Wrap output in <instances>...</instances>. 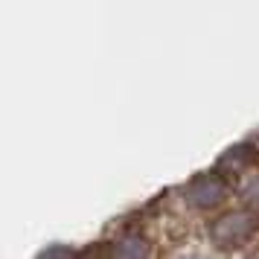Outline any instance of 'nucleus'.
<instances>
[{
	"instance_id": "1",
	"label": "nucleus",
	"mask_w": 259,
	"mask_h": 259,
	"mask_svg": "<svg viewBox=\"0 0 259 259\" xmlns=\"http://www.w3.org/2000/svg\"><path fill=\"white\" fill-rule=\"evenodd\" d=\"M256 212H245V210H236V212H227L222 215L219 222L212 224V242L219 247H242L256 233Z\"/></svg>"
},
{
	"instance_id": "2",
	"label": "nucleus",
	"mask_w": 259,
	"mask_h": 259,
	"mask_svg": "<svg viewBox=\"0 0 259 259\" xmlns=\"http://www.w3.org/2000/svg\"><path fill=\"white\" fill-rule=\"evenodd\" d=\"M187 198L201 210H212L227 198V181L222 175H201L189 184Z\"/></svg>"
}]
</instances>
